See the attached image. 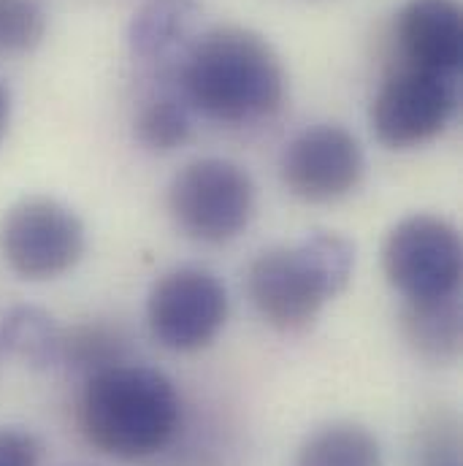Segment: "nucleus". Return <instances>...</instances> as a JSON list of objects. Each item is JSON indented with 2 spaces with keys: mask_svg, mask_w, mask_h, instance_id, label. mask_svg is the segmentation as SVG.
I'll return each mask as SVG.
<instances>
[{
  "mask_svg": "<svg viewBox=\"0 0 463 466\" xmlns=\"http://www.w3.org/2000/svg\"><path fill=\"white\" fill-rule=\"evenodd\" d=\"M296 466H382V451L368 429L328 423L304 440Z\"/></svg>",
  "mask_w": 463,
  "mask_h": 466,
  "instance_id": "obj_14",
  "label": "nucleus"
},
{
  "mask_svg": "<svg viewBox=\"0 0 463 466\" xmlns=\"http://www.w3.org/2000/svg\"><path fill=\"white\" fill-rule=\"evenodd\" d=\"M201 5L196 0H146L130 22V55L157 76L179 79L196 44Z\"/></svg>",
  "mask_w": 463,
  "mask_h": 466,
  "instance_id": "obj_11",
  "label": "nucleus"
},
{
  "mask_svg": "<svg viewBox=\"0 0 463 466\" xmlns=\"http://www.w3.org/2000/svg\"><path fill=\"white\" fill-rule=\"evenodd\" d=\"M176 82L190 109L223 125L274 116L287 90L285 66L274 46L260 33L238 25L198 35Z\"/></svg>",
  "mask_w": 463,
  "mask_h": 466,
  "instance_id": "obj_1",
  "label": "nucleus"
},
{
  "mask_svg": "<svg viewBox=\"0 0 463 466\" xmlns=\"http://www.w3.org/2000/svg\"><path fill=\"white\" fill-rule=\"evenodd\" d=\"M401 329L412 350L431 363H453L461 352V304L458 296L407 304Z\"/></svg>",
  "mask_w": 463,
  "mask_h": 466,
  "instance_id": "obj_12",
  "label": "nucleus"
},
{
  "mask_svg": "<svg viewBox=\"0 0 463 466\" xmlns=\"http://www.w3.org/2000/svg\"><path fill=\"white\" fill-rule=\"evenodd\" d=\"M458 76L390 66L374 101L371 130L388 149H415L434 141L456 116Z\"/></svg>",
  "mask_w": 463,
  "mask_h": 466,
  "instance_id": "obj_6",
  "label": "nucleus"
},
{
  "mask_svg": "<svg viewBox=\"0 0 463 466\" xmlns=\"http://www.w3.org/2000/svg\"><path fill=\"white\" fill-rule=\"evenodd\" d=\"M168 212L196 241L226 244L249 226L255 215V182L233 160H190L168 185Z\"/></svg>",
  "mask_w": 463,
  "mask_h": 466,
  "instance_id": "obj_4",
  "label": "nucleus"
},
{
  "mask_svg": "<svg viewBox=\"0 0 463 466\" xmlns=\"http://www.w3.org/2000/svg\"><path fill=\"white\" fill-rule=\"evenodd\" d=\"M76 418L96 451L136 461L155 456L174 440L182 399L163 371L122 360L87 377Z\"/></svg>",
  "mask_w": 463,
  "mask_h": 466,
  "instance_id": "obj_2",
  "label": "nucleus"
},
{
  "mask_svg": "<svg viewBox=\"0 0 463 466\" xmlns=\"http://www.w3.org/2000/svg\"><path fill=\"white\" fill-rule=\"evenodd\" d=\"M122 355H125V337L119 329L104 323H85L71 331H63L60 363H68L71 369H79L87 377L115 363H122Z\"/></svg>",
  "mask_w": 463,
  "mask_h": 466,
  "instance_id": "obj_16",
  "label": "nucleus"
},
{
  "mask_svg": "<svg viewBox=\"0 0 463 466\" xmlns=\"http://www.w3.org/2000/svg\"><path fill=\"white\" fill-rule=\"evenodd\" d=\"M228 320L226 285L206 268L182 266L163 274L146 299L152 337L174 352L209 348Z\"/></svg>",
  "mask_w": 463,
  "mask_h": 466,
  "instance_id": "obj_8",
  "label": "nucleus"
},
{
  "mask_svg": "<svg viewBox=\"0 0 463 466\" xmlns=\"http://www.w3.org/2000/svg\"><path fill=\"white\" fill-rule=\"evenodd\" d=\"M393 66L458 76L463 63V11L456 0H407L393 22Z\"/></svg>",
  "mask_w": 463,
  "mask_h": 466,
  "instance_id": "obj_10",
  "label": "nucleus"
},
{
  "mask_svg": "<svg viewBox=\"0 0 463 466\" xmlns=\"http://www.w3.org/2000/svg\"><path fill=\"white\" fill-rule=\"evenodd\" d=\"M63 331L38 307H14L0 320V352L33 369L60 363Z\"/></svg>",
  "mask_w": 463,
  "mask_h": 466,
  "instance_id": "obj_13",
  "label": "nucleus"
},
{
  "mask_svg": "<svg viewBox=\"0 0 463 466\" xmlns=\"http://www.w3.org/2000/svg\"><path fill=\"white\" fill-rule=\"evenodd\" d=\"M363 149L342 125L301 130L282 152L279 174L285 187L309 204H331L349 196L363 179Z\"/></svg>",
  "mask_w": 463,
  "mask_h": 466,
  "instance_id": "obj_9",
  "label": "nucleus"
},
{
  "mask_svg": "<svg viewBox=\"0 0 463 466\" xmlns=\"http://www.w3.org/2000/svg\"><path fill=\"white\" fill-rule=\"evenodd\" d=\"M8 112H11L8 90L0 85V141H3V136H5V127H8Z\"/></svg>",
  "mask_w": 463,
  "mask_h": 466,
  "instance_id": "obj_20",
  "label": "nucleus"
},
{
  "mask_svg": "<svg viewBox=\"0 0 463 466\" xmlns=\"http://www.w3.org/2000/svg\"><path fill=\"white\" fill-rule=\"evenodd\" d=\"M71 466H85V464H71Z\"/></svg>",
  "mask_w": 463,
  "mask_h": 466,
  "instance_id": "obj_21",
  "label": "nucleus"
},
{
  "mask_svg": "<svg viewBox=\"0 0 463 466\" xmlns=\"http://www.w3.org/2000/svg\"><path fill=\"white\" fill-rule=\"evenodd\" d=\"M85 247V223L55 198H25L0 220V255L22 279H55L71 271Z\"/></svg>",
  "mask_w": 463,
  "mask_h": 466,
  "instance_id": "obj_7",
  "label": "nucleus"
},
{
  "mask_svg": "<svg viewBox=\"0 0 463 466\" xmlns=\"http://www.w3.org/2000/svg\"><path fill=\"white\" fill-rule=\"evenodd\" d=\"M0 466H41V442L25 429H0Z\"/></svg>",
  "mask_w": 463,
  "mask_h": 466,
  "instance_id": "obj_18",
  "label": "nucleus"
},
{
  "mask_svg": "<svg viewBox=\"0 0 463 466\" xmlns=\"http://www.w3.org/2000/svg\"><path fill=\"white\" fill-rule=\"evenodd\" d=\"M453 451H456V442H445V440H439V445L431 451V456H428L426 466H458V459L453 456Z\"/></svg>",
  "mask_w": 463,
  "mask_h": 466,
  "instance_id": "obj_19",
  "label": "nucleus"
},
{
  "mask_svg": "<svg viewBox=\"0 0 463 466\" xmlns=\"http://www.w3.org/2000/svg\"><path fill=\"white\" fill-rule=\"evenodd\" d=\"M46 35V11L38 0H0V57L27 55Z\"/></svg>",
  "mask_w": 463,
  "mask_h": 466,
  "instance_id": "obj_17",
  "label": "nucleus"
},
{
  "mask_svg": "<svg viewBox=\"0 0 463 466\" xmlns=\"http://www.w3.org/2000/svg\"><path fill=\"white\" fill-rule=\"evenodd\" d=\"M388 282L407 304H428L458 296L463 268L461 236L434 215H412L396 223L382 244Z\"/></svg>",
  "mask_w": 463,
  "mask_h": 466,
  "instance_id": "obj_5",
  "label": "nucleus"
},
{
  "mask_svg": "<svg viewBox=\"0 0 463 466\" xmlns=\"http://www.w3.org/2000/svg\"><path fill=\"white\" fill-rule=\"evenodd\" d=\"M355 247L339 233H312L298 244L263 249L247 274V290L260 318L293 334L315 323L320 309L347 288Z\"/></svg>",
  "mask_w": 463,
  "mask_h": 466,
  "instance_id": "obj_3",
  "label": "nucleus"
},
{
  "mask_svg": "<svg viewBox=\"0 0 463 466\" xmlns=\"http://www.w3.org/2000/svg\"><path fill=\"white\" fill-rule=\"evenodd\" d=\"M136 138L155 152H171L190 138L193 116L182 93L160 90L136 112Z\"/></svg>",
  "mask_w": 463,
  "mask_h": 466,
  "instance_id": "obj_15",
  "label": "nucleus"
}]
</instances>
